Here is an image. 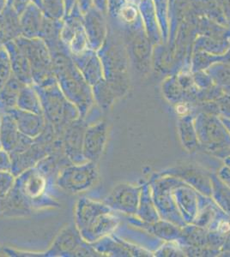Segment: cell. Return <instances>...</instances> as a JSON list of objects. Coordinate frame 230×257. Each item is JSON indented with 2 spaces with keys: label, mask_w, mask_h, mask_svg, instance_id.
<instances>
[{
  "label": "cell",
  "mask_w": 230,
  "mask_h": 257,
  "mask_svg": "<svg viewBox=\"0 0 230 257\" xmlns=\"http://www.w3.org/2000/svg\"><path fill=\"white\" fill-rule=\"evenodd\" d=\"M56 81L64 96L79 110L85 118L93 108L94 97L91 85L85 81L72 59L62 52L51 53Z\"/></svg>",
  "instance_id": "cell-1"
},
{
  "label": "cell",
  "mask_w": 230,
  "mask_h": 257,
  "mask_svg": "<svg viewBox=\"0 0 230 257\" xmlns=\"http://www.w3.org/2000/svg\"><path fill=\"white\" fill-rule=\"evenodd\" d=\"M75 225L83 239L95 243L114 230L116 220L110 214L107 204L94 201L86 196L78 200L75 211Z\"/></svg>",
  "instance_id": "cell-2"
},
{
  "label": "cell",
  "mask_w": 230,
  "mask_h": 257,
  "mask_svg": "<svg viewBox=\"0 0 230 257\" xmlns=\"http://www.w3.org/2000/svg\"><path fill=\"white\" fill-rule=\"evenodd\" d=\"M34 87L41 99L44 117L60 138L66 127L80 117L79 110L64 96L58 82Z\"/></svg>",
  "instance_id": "cell-3"
},
{
  "label": "cell",
  "mask_w": 230,
  "mask_h": 257,
  "mask_svg": "<svg viewBox=\"0 0 230 257\" xmlns=\"http://www.w3.org/2000/svg\"><path fill=\"white\" fill-rule=\"evenodd\" d=\"M16 44L25 53L31 69L33 84L47 86L57 82L53 74V62L49 50L39 40H26L18 38Z\"/></svg>",
  "instance_id": "cell-4"
},
{
  "label": "cell",
  "mask_w": 230,
  "mask_h": 257,
  "mask_svg": "<svg viewBox=\"0 0 230 257\" xmlns=\"http://www.w3.org/2000/svg\"><path fill=\"white\" fill-rule=\"evenodd\" d=\"M98 180V169L95 162L70 164L62 168L56 178L55 184L69 194H81L94 187Z\"/></svg>",
  "instance_id": "cell-5"
},
{
  "label": "cell",
  "mask_w": 230,
  "mask_h": 257,
  "mask_svg": "<svg viewBox=\"0 0 230 257\" xmlns=\"http://www.w3.org/2000/svg\"><path fill=\"white\" fill-rule=\"evenodd\" d=\"M43 256H97L99 252L83 239L76 225L64 228Z\"/></svg>",
  "instance_id": "cell-6"
},
{
  "label": "cell",
  "mask_w": 230,
  "mask_h": 257,
  "mask_svg": "<svg viewBox=\"0 0 230 257\" xmlns=\"http://www.w3.org/2000/svg\"><path fill=\"white\" fill-rule=\"evenodd\" d=\"M88 125L87 120L80 117L70 123L60 137L64 154L72 164L85 163L87 161L83 154V145Z\"/></svg>",
  "instance_id": "cell-7"
},
{
  "label": "cell",
  "mask_w": 230,
  "mask_h": 257,
  "mask_svg": "<svg viewBox=\"0 0 230 257\" xmlns=\"http://www.w3.org/2000/svg\"><path fill=\"white\" fill-rule=\"evenodd\" d=\"M108 136V125L101 121L89 124L85 131L83 154L85 160L96 163L102 156Z\"/></svg>",
  "instance_id": "cell-8"
},
{
  "label": "cell",
  "mask_w": 230,
  "mask_h": 257,
  "mask_svg": "<svg viewBox=\"0 0 230 257\" xmlns=\"http://www.w3.org/2000/svg\"><path fill=\"white\" fill-rule=\"evenodd\" d=\"M6 113L13 117L21 133L34 139L38 138L47 125V120L44 115L24 111L18 107Z\"/></svg>",
  "instance_id": "cell-9"
},
{
  "label": "cell",
  "mask_w": 230,
  "mask_h": 257,
  "mask_svg": "<svg viewBox=\"0 0 230 257\" xmlns=\"http://www.w3.org/2000/svg\"><path fill=\"white\" fill-rule=\"evenodd\" d=\"M12 74L25 85H33L30 64L24 51L18 45L12 43V48H8Z\"/></svg>",
  "instance_id": "cell-10"
},
{
  "label": "cell",
  "mask_w": 230,
  "mask_h": 257,
  "mask_svg": "<svg viewBox=\"0 0 230 257\" xmlns=\"http://www.w3.org/2000/svg\"><path fill=\"white\" fill-rule=\"evenodd\" d=\"M72 60L91 87L101 81L102 72L98 61L96 58L89 55L88 52L72 55Z\"/></svg>",
  "instance_id": "cell-11"
},
{
  "label": "cell",
  "mask_w": 230,
  "mask_h": 257,
  "mask_svg": "<svg viewBox=\"0 0 230 257\" xmlns=\"http://www.w3.org/2000/svg\"><path fill=\"white\" fill-rule=\"evenodd\" d=\"M24 85L12 75L6 84L0 88V113H6L17 107L18 96Z\"/></svg>",
  "instance_id": "cell-12"
},
{
  "label": "cell",
  "mask_w": 230,
  "mask_h": 257,
  "mask_svg": "<svg viewBox=\"0 0 230 257\" xmlns=\"http://www.w3.org/2000/svg\"><path fill=\"white\" fill-rule=\"evenodd\" d=\"M21 133L13 117L9 113L1 114L0 142L1 148L8 153L12 152L18 144Z\"/></svg>",
  "instance_id": "cell-13"
},
{
  "label": "cell",
  "mask_w": 230,
  "mask_h": 257,
  "mask_svg": "<svg viewBox=\"0 0 230 257\" xmlns=\"http://www.w3.org/2000/svg\"><path fill=\"white\" fill-rule=\"evenodd\" d=\"M17 107L33 113L43 115L41 99L34 85H24L18 96Z\"/></svg>",
  "instance_id": "cell-14"
},
{
  "label": "cell",
  "mask_w": 230,
  "mask_h": 257,
  "mask_svg": "<svg viewBox=\"0 0 230 257\" xmlns=\"http://www.w3.org/2000/svg\"><path fill=\"white\" fill-rule=\"evenodd\" d=\"M28 8L25 10L24 12V18L22 19V24L23 26L21 27V29L24 30V35H27L31 36V35H35L36 31L40 32L41 31V13L39 12L38 9L35 6L30 5L27 6Z\"/></svg>",
  "instance_id": "cell-15"
},
{
  "label": "cell",
  "mask_w": 230,
  "mask_h": 257,
  "mask_svg": "<svg viewBox=\"0 0 230 257\" xmlns=\"http://www.w3.org/2000/svg\"><path fill=\"white\" fill-rule=\"evenodd\" d=\"M91 88L93 93L94 101L103 110L109 108V106L113 102V97L110 91L106 88L105 85L102 83V81L92 86Z\"/></svg>",
  "instance_id": "cell-16"
},
{
  "label": "cell",
  "mask_w": 230,
  "mask_h": 257,
  "mask_svg": "<svg viewBox=\"0 0 230 257\" xmlns=\"http://www.w3.org/2000/svg\"><path fill=\"white\" fill-rule=\"evenodd\" d=\"M12 64L9 54L5 50H0V88L12 76Z\"/></svg>",
  "instance_id": "cell-17"
},
{
  "label": "cell",
  "mask_w": 230,
  "mask_h": 257,
  "mask_svg": "<svg viewBox=\"0 0 230 257\" xmlns=\"http://www.w3.org/2000/svg\"><path fill=\"white\" fill-rule=\"evenodd\" d=\"M16 177L10 172H0V197H6L14 185Z\"/></svg>",
  "instance_id": "cell-18"
},
{
  "label": "cell",
  "mask_w": 230,
  "mask_h": 257,
  "mask_svg": "<svg viewBox=\"0 0 230 257\" xmlns=\"http://www.w3.org/2000/svg\"><path fill=\"white\" fill-rule=\"evenodd\" d=\"M12 160L9 153L0 149V172H10L12 173Z\"/></svg>",
  "instance_id": "cell-19"
},
{
  "label": "cell",
  "mask_w": 230,
  "mask_h": 257,
  "mask_svg": "<svg viewBox=\"0 0 230 257\" xmlns=\"http://www.w3.org/2000/svg\"><path fill=\"white\" fill-rule=\"evenodd\" d=\"M121 13H122V14H121L122 18H124L126 22H132V21L134 20L135 18H136V16H137L136 10L133 9L132 7H130V6L124 7Z\"/></svg>",
  "instance_id": "cell-20"
},
{
  "label": "cell",
  "mask_w": 230,
  "mask_h": 257,
  "mask_svg": "<svg viewBox=\"0 0 230 257\" xmlns=\"http://www.w3.org/2000/svg\"><path fill=\"white\" fill-rule=\"evenodd\" d=\"M4 0H0V9L2 8V6H3Z\"/></svg>",
  "instance_id": "cell-21"
},
{
  "label": "cell",
  "mask_w": 230,
  "mask_h": 257,
  "mask_svg": "<svg viewBox=\"0 0 230 257\" xmlns=\"http://www.w3.org/2000/svg\"><path fill=\"white\" fill-rule=\"evenodd\" d=\"M1 114L2 113H0V125H1ZM2 149V148H1V142H0V149Z\"/></svg>",
  "instance_id": "cell-22"
},
{
  "label": "cell",
  "mask_w": 230,
  "mask_h": 257,
  "mask_svg": "<svg viewBox=\"0 0 230 257\" xmlns=\"http://www.w3.org/2000/svg\"><path fill=\"white\" fill-rule=\"evenodd\" d=\"M0 252H1V248H0Z\"/></svg>",
  "instance_id": "cell-23"
}]
</instances>
